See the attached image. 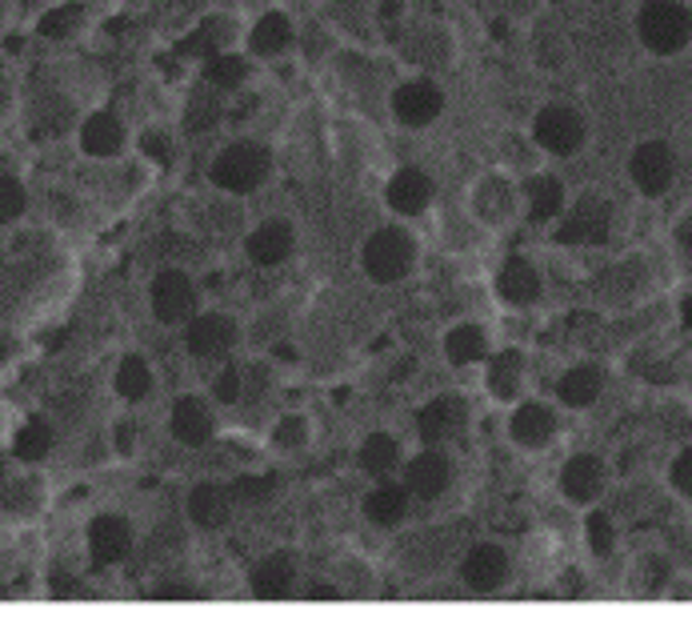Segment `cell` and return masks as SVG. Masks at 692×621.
<instances>
[{"label":"cell","instance_id":"cell-1","mask_svg":"<svg viewBox=\"0 0 692 621\" xmlns=\"http://www.w3.org/2000/svg\"><path fill=\"white\" fill-rule=\"evenodd\" d=\"M637 28H641V40L648 49L660 52V57H672V52H680L689 45L692 13L684 4H677V0H648L641 9Z\"/></svg>","mask_w":692,"mask_h":621},{"label":"cell","instance_id":"cell-2","mask_svg":"<svg viewBox=\"0 0 692 621\" xmlns=\"http://www.w3.org/2000/svg\"><path fill=\"white\" fill-rule=\"evenodd\" d=\"M364 273L381 285H393L400 277H408L412 261H417V248H412V236L400 233V229H376V233L364 241Z\"/></svg>","mask_w":692,"mask_h":621},{"label":"cell","instance_id":"cell-3","mask_svg":"<svg viewBox=\"0 0 692 621\" xmlns=\"http://www.w3.org/2000/svg\"><path fill=\"white\" fill-rule=\"evenodd\" d=\"M269 176V149H260L252 141L228 145V149L212 161V181L228 193H252Z\"/></svg>","mask_w":692,"mask_h":621},{"label":"cell","instance_id":"cell-4","mask_svg":"<svg viewBox=\"0 0 692 621\" xmlns=\"http://www.w3.org/2000/svg\"><path fill=\"white\" fill-rule=\"evenodd\" d=\"M532 137H536V145H541V149L557 153V157H572V153L584 145L581 112L569 109V105H548V109L536 112Z\"/></svg>","mask_w":692,"mask_h":621},{"label":"cell","instance_id":"cell-5","mask_svg":"<svg viewBox=\"0 0 692 621\" xmlns=\"http://www.w3.org/2000/svg\"><path fill=\"white\" fill-rule=\"evenodd\" d=\"M608 229H613V209L601 197H581L560 221L557 241L560 245H601L608 241Z\"/></svg>","mask_w":692,"mask_h":621},{"label":"cell","instance_id":"cell-6","mask_svg":"<svg viewBox=\"0 0 692 621\" xmlns=\"http://www.w3.org/2000/svg\"><path fill=\"white\" fill-rule=\"evenodd\" d=\"M632 185L648 193V197H660L668 185H672V173H677V161H672V149L665 141H644L641 149L632 153L629 161Z\"/></svg>","mask_w":692,"mask_h":621},{"label":"cell","instance_id":"cell-7","mask_svg":"<svg viewBox=\"0 0 692 621\" xmlns=\"http://www.w3.org/2000/svg\"><path fill=\"white\" fill-rule=\"evenodd\" d=\"M445 109V93L429 81H408L393 93V112L396 121L408 124V129H424V124H433Z\"/></svg>","mask_w":692,"mask_h":621},{"label":"cell","instance_id":"cell-8","mask_svg":"<svg viewBox=\"0 0 692 621\" xmlns=\"http://www.w3.org/2000/svg\"><path fill=\"white\" fill-rule=\"evenodd\" d=\"M193 305H197V293H193V281H188L181 269H164V273L152 281V313H157L164 325H176L181 317H188Z\"/></svg>","mask_w":692,"mask_h":621},{"label":"cell","instance_id":"cell-9","mask_svg":"<svg viewBox=\"0 0 692 621\" xmlns=\"http://www.w3.org/2000/svg\"><path fill=\"white\" fill-rule=\"evenodd\" d=\"M188 353H197V357H224L236 341V325L221 313H205L197 321L188 325Z\"/></svg>","mask_w":692,"mask_h":621},{"label":"cell","instance_id":"cell-10","mask_svg":"<svg viewBox=\"0 0 692 621\" xmlns=\"http://www.w3.org/2000/svg\"><path fill=\"white\" fill-rule=\"evenodd\" d=\"M88 549H92L97 565H116L133 549V529H128L124 518H97L92 529H88Z\"/></svg>","mask_w":692,"mask_h":621},{"label":"cell","instance_id":"cell-11","mask_svg":"<svg viewBox=\"0 0 692 621\" xmlns=\"http://www.w3.org/2000/svg\"><path fill=\"white\" fill-rule=\"evenodd\" d=\"M448 477H453V470H448V461L436 453V449H424V453H417V458L408 461V494H417L421 501H433V497H441L448 489Z\"/></svg>","mask_w":692,"mask_h":621},{"label":"cell","instance_id":"cell-12","mask_svg":"<svg viewBox=\"0 0 692 621\" xmlns=\"http://www.w3.org/2000/svg\"><path fill=\"white\" fill-rule=\"evenodd\" d=\"M465 417H469V410H465V401L460 398H436L421 410L417 429H421V437L429 446H441V441H448V437L465 425Z\"/></svg>","mask_w":692,"mask_h":621},{"label":"cell","instance_id":"cell-13","mask_svg":"<svg viewBox=\"0 0 692 621\" xmlns=\"http://www.w3.org/2000/svg\"><path fill=\"white\" fill-rule=\"evenodd\" d=\"M560 489H565L569 501H581V506L584 501H596L601 489H605V465L593 453H577L565 465V473H560Z\"/></svg>","mask_w":692,"mask_h":621},{"label":"cell","instance_id":"cell-14","mask_svg":"<svg viewBox=\"0 0 692 621\" xmlns=\"http://www.w3.org/2000/svg\"><path fill=\"white\" fill-rule=\"evenodd\" d=\"M433 200V181L421 169H400V173L388 181V205H393L400 217H417L424 212V205Z\"/></svg>","mask_w":692,"mask_h":621},{"label":"cell","instance_id":"cell-15","mask_svg":"<svg viewBox=\"0 0 692 621\" xmlns=\"http://www.w3.org/2000/svg\"><path fill=\"white\" fill-rule=\"evenodd\" d=\"M460 573H465V582H469L472 589L489 594V589H496V585L508 577L505 549H501V546H477V549H469V558H465Z\"/></svg>","mask_w":692,"mask_h":621},{"label":"cell","instance_id":"cell-16","mask_svg":"<svg viewBox=\"0 0 692 621\" xmlns=\"http://www.w3.org/2000/svg\"><path fill=\"white\" fill-rule=\"evenodd\" d=\"M496 289H501V297L508 305H532V301L541 297V273L524 257H508L501 277H496Z\"/></svg>","mask_w":692,"mask_h":621},{"label":"cell","instance_id":"cell-17","mask_svg":"<svg viewBox=\"0 0 692 621\" xmlns=\"http://www.w3.org/2000/svg\"><path fill=\"white\" fill-rule=\"evenodd\" d=\"M173 437L185 446H205L212 437V413L205 398H181L173 405Z\"/></svg>","mask_w":692,"mask_h":621},{"label":"cell","instance_id":"cell-18","mask_svg":"<svg viewBox=\"0 0 692 621\" xmlns=\"http://www.w3.org/2000/svg\"><path fill=\"white\" fill-rule=\"evenodd\" d=\"M288 253H293V224L288 221H264L248 236V257L257 265H281Z\"/></svg>","mask_w":692,"mask_h":621},{"label":"cell","instance_id":"cell-19","mask_svg":"<svg viewBox=\"0 0 692 621\" xmlns=\"http://www.w3.org/2000/svg\"><path fill=\"white\" fill-rule=\"evenodd\" d=\"M512 441L524 449H541L548 437H553V429H557V417H553V410H544V405H536V401H529V405H520L517 413H512Z\"/></svg>","mask_w":692,"mask_h":621},{"label":"cell","instance_id":"cell-20","mask_svg":"<svg viewBox=\"0 0 692 621\" xmlns=\"http://www.w3.org/2000/svg\"><path fill=\"white\" fill-rule=\"evenodd\" d=\"M121 145H124V124L112 112L88 117L85 129H81V149L88 157H112V153H121Z\"/></svg>","mask_w":692,"mask_h":621},{"label":"cell","instance_id":"cell-21","mask_svg":"<svg viewBox=\"0 0 692 621\" xmlns=\"http://www.w3.org/2000/svg\"><path fill=\"white\" fill-rule=\"evenodd\" d=\"M233 513V497L224 494L221 485H197L193 497H188V518L205 529H221Z\"/></svg>","mask_w":692,"mask_h":621},{"label":"cell","instance_id":"cell-22","mask_svg":"<svg viewBox=\"0 0 692 621\" xmlns=\"http://www.w3.org/2000/svg\"><path fill=\"white\" fill-rule=\"evenodd\" d=\"M601 389H605V373L593 369V365H577V369H569L560 377L557 393L572 410H589V405L601 398Z\"/></svg>","mask_w":692,"mask_h":621},{"label":"cell","instance_id":"cell-23","mask_svg":"<svg viewBox=\"0 0 692 621\" xmlns=\"http://www.w3.org/2000/svg\"><path fill=\"white\" fill-rule=\"evenodd\" d=\"M408 510V494L405 485H376L369 497H364V518L372 525H396Z\"/></svg>","mask_w":692,"mask_h":621},{"label":"cell","instance_id":"cell-24","mask_svg":"<svg viewBox=\"0 0 692 621\" xmlns=\"http://www.w3.org/2000/svg\"><path fill=\"white\" fill-rule=\"evenodd\" d=\"M252 52L257 57H276V52H285L293 45V25H288L285 13H264L252 28V37H248Z\"/></svg>","mask_w":692,"mask_h":621},{"label":"cell","instance_id":"cell-25","mask_svg":"<svg viewBox=\"0 0 692 621\" xmlns=\"http://www.w3.org/2000/svg\"><path fill=\"white\" fill-rule=\"evenodd\" d=\"M293 577H297L293 561H288L285 553H272V558H264L257 570H252V589H257L260 597L285 594L288 585H293Z\"/></svg>","mask_w":692,"mask_h":621},{"label":"cell","instance_id":"cell-26","mask_svg":"<svg viewBox=\"0 0 692 621\" xmlns=\"http://www.w3.org/2000/svg\"><path fill=\"white\" fill-rule=\"evenodd\" d=\"M396 461H400V449L388 434H372L364 437V446H360V470L372 473V477H384V473L396 470Z\"/></svg>","mask_w":692,"mask_h":621},{"label":"cell","instance_id":"cell-27","mask_svg":"<svg viewBox=\"0 0 692 621\" xmlns=\"http://www.w3.org/2000/svg\"><path fill=\"white\" fill-rule=\"evenodd\" d=\"M520 373H524L520 353L517 349H508V353L493 357V365H489V389H493L501 401H512L520 393Z\"/></svg>","mask_w":692,"mask_h":621},{"label":"cell","instance_id":"cell-28","mask_svg":"<svg viewBox=\"0 0 692 621\" xmlns=\"http://www.w3.org/2000/svg\"><path fill=\"white\" fill-rule=\"evenodd\" d=\"M484 329L481 325H457L453 333L445 337V353L453 365H472V361L484 357Z\"/></svg>","mask_w":692,"mask_h":621},{"label":"cell","instance_id":"cell-29","mask_svg":"<svg viewBox=\"0 0 692 621\" xmlns=\"http://www.w3.org/2000/svg\"><path fill=\"white\" fill-rule=\"evenodd\" d=\"M560 209H565V188H560V181H553V176H536V181H529L532 221H553Z\"/></svg>","mask_w":692,"mask_h":621},{"label":"cell","instance_id":"cell-30","mask_svg":"<svg viewBox=\"0 0 692 621\" xmlns=\"http://www.w3.org/2000/svg\"><path fill=\"white\" fill-rule=\"evenodd\" d=\"M149 389H152L149 365L140 357H124L121 369H116V393H121L124 401H140V398H149Z\"/></svg>","mask_w":692,"mask_h":621},{"label":"cell","instance_id":"cell-31","mask_svg":"<svg viewBox=\"0 0 692 621\" xmlns=\"http://www.w3.org/2000/svg\"><path fill=\"white\" fill-rule=\"evenodd\" d=\"M248 76L245 57H233V52H212L209 64H205V81L212 88H236Z\"/></svg>","mask_w":692,"mask_h":621},{"label":"cell","instance_id":"cell-32","mask_svg":"<svg viewBox=\"0 0 692 621\" xmlns=\"http://www.w3.org/2000/svg\"><path fill=\"white\" fill-rule=\"evenodd\" d=\"M13 449H16V458H21V461H40L52 449V429L40 422V417H33V422H28L25 429L16 434Z\"/></svg>","mask_w":692,"mask_h":621},{"label":"cell","instance_id":"cell-33","mask_svg":"<svg viewBox=\"0 0 692 621\" xmlns=\"http://www.w3.org/2000/svg\"><path fill=\"white\" fill-rule=\"evenodd\" d=\"M81 16H85L81 4H61V9H52V13L40 16V37H49V40L73 37V28L81 25Z\"/></svg>","mask_w":692,"mask_h":621},{"label":"cell","instance_id":"cell-34","mask_svg":"<svg viewBox=\"0 0 692 621\" xmlns=\"http://www.w3.org/2000/svg\"><path fill=\"white\" fill-rule=\"evenodd\" d=\"M217 37H221V25L205 21L197 33H188V37L176 45V52H185V57H212V52H217Z\"/></svg>","mask_w":692,"mask_h":621},{"label":"cell","instance_id":"cell-35","mask_svg":"<svg viewBox=\"0 0 692 621\" xmlns=\"http://www.w3.org/2000/svg\"><path fill=\"white\" fill-rule=\"evenodd\" d=\"M25 212V188L13 176H0V224L16 221Z\"/></svg>","mask_w":692,"mask_h":621},{"label":"cell","instance_id":"cell-36","mask_svg":"<svg viewBox=\"0 0 692 621\" xmlns=\"http://www.w3.org/2000/svg\"><path fill=\"white\" fill-rule=\"evenodd\" d=\"M212 393H217V401H224V405H236V401L245 398V373L240 369H228L217 377V386H212Z\"/></svg>","mask_w":692,"mask_h":621},{"label":"cell","instance_id":"cell-37","mask_svg":"<svg viewBox=\"0 0 692 621\" xmlns=\"http://www.w3.org/2000/svg\"><path fill=\"white\" fill-rule=\"evenodd\" d=\"M272 441H276L281 449H297V446H305V441H309V425L300 422V417H285V422L272 429Z\"/></svg>","mask_w":692,"mask_h":621},{"label":"cell","instance_id":"cell-38","mask_svg":"<svg viewBox=\"0 0 692 621\" xmlns=\"http://www.w3.org/2000/svg\"><path fill=\"white\" fill-rule=\"evenodd\" d=\"M613 541H617V534H613V522H608L605 513H593V518H589V546H593V553H601V558H605L608 549H613Z\"/></svg>","mask_w":692,"mask_h":621},{"label":"cell","instance_id":"cell-39","mask_svg":"<svg viewBox=\"0 0 692 621\" xmlns=\"http://www.w3.org/2000/svg\"><path fill=\"white\" fill-rule=\"evenodd\" d=\"M276 489V477H240L233 485L236 501H260V497H269Z\"/></svg>","mask_w":692,"mask_h":621},{"label":"cell","instance_id":"cell-40","mask_svg":"<svg viewBox=\"0 0 692 621\" xmlns=\"http://www.w3.org/2000/svg\"><path fill=\"white\" fill-rule=\"evenodd\" d=\"M140 149H145V157H152L157 165L173 161V141H169V133H157V129L145 133V137H140Z\"/></svg>","mask_w":692,"mask_h":621},{"label":"cell","instance_id":"cell-41","mask_svg":"<svg viewBox=\"0 0 692 621\" xmlns=\"http://www.w3.org/2000/svg\"><path fill=\"white\" fill-rule=\"evenodd\" d=\"M217 124V100L193 97V109H188V129H212Z\"/></svg>","mask_w":692,"mask_h":621},{"label":"cell","instance_id":"cell-42","mask_svg":"<svg viewBox=\"0 0 692 621\" xmlns=\"http://www.w3.org/2000/svg\"><path fill=\"white\" fill-rule=\"evenodd\" d=\"M672 485H677L680 494L692 497V449H684V453L672 461Z\"/></svg>","mask_w":692,"mask_h":621},{"label":"cell","instance_id":"cell-43","mask_svg":"<svg viewBox=\"0 0 692 621\" xmlns=\"http://www.w3.org/2000/svg\"><path fill=\"white\" fill-rule=\"evenodd\" d=\"M680 245H684V248L692 253V221H689V224H680Z\"/></svg>","mask_w":692,"mask_h":621},{"label":"cell","instance_id":"cell-44","mask_svg":"<svg viewBox=\"0 0 692 621\" xmlns=\"http://www.w3.org/2000/svg\"><path fill=\"white\" fill-rule=\"evenodd\" d=\"M4 349H9V345H4V337H0V357H4Z\"/></svg>","mask_w":692,"mask_h":621}]
</instances>
